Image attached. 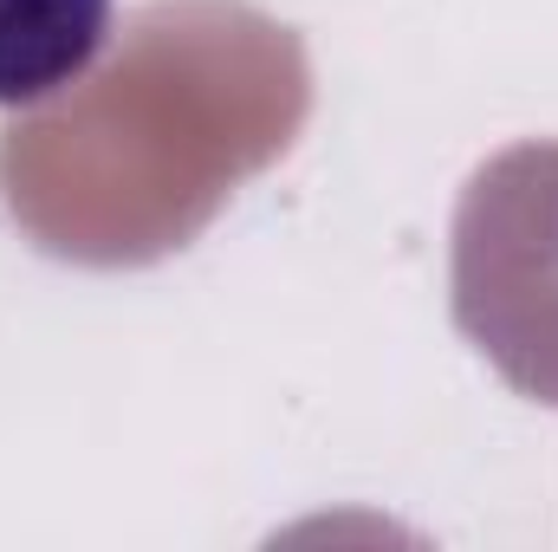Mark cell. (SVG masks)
Masks as SVG:
<instances>
[{
    "mask_svg": "<svg viewBox=\"0 0 558 552\" xmlns=\"http://www.w3.org/2000/svg\"><path fill=\"white\" fill-rule=\"evenodd\" d=\"M454 319L526 397L558 404V143H520L468 182Z\"/></svg>",
    "mask_w": 558,
    "mask_h": 552,
    "instance_id": "6da1fadb",
    "label": "cell"
},
{
    "mask_svg": "<svg viewBox=\"0 0 558 552\" xmlns=\"http://www.w3.org/2000/svg\"><path fill=\"white\" fill-rule=\"evenodd\" d=\"M111 7L118 0H0V111L78 85L111 39Z\"/></svg>",
    "mask_w": 558,
    "mask_h": 552,
    "instance_id": "7a4b0ae2",
    "label": "cell"
}]
</instances>
